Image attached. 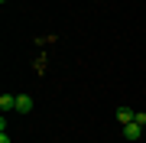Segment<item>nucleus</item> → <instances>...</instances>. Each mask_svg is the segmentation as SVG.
I'll list each match as a JSON object with an SVG mask.
<instances>
[{"label":"nucleus","mask_w":146,"mask_h":143,"mask_svg":"<svg viewBox=\"0 0 146 143\" xmlns=\"http://www.w3.org/2000/svg\"><path fill=\"white\" fill-rule=\"evenodd\" d=\"M123 137H127V140H140V137H143V124H136V120L123 124Z\"/></svg>","instance_id":"obj_1"},{"label":"nucleus","mask_w":146,"mask_h":143,"mask_svg":"<svg viewBox=\"0 0 146 143\" xmlns=\"http://www.w3.org/2000/svg\"><path fill=\"white\" fill-rule=\"evenodd\" d=\"M16 111H20V114H29L33 111V98L29 94H16Z\"/></svg>","instance_id":"obj_2"},{"label":"nucleus","mask_w":146,"mask_h":143,"mask_svg":"<svg viewBox=\"0 0 146 143\" xmlns=\"http://www.w3.org/2000/svg\"><path fill=\"white\" fill-rule=\"evenodd\" d=\"M0 111H16V94H0Z\"/></svg>","instance_id":"obj_3"},{"label":"nucleus","mask_w":146,"mask_h":143,"mask_svg":"<svg viewBox=\"0 0 146 143\" xmlns=\"http://www.w3.org/2000/svg\"><path fill=\"white\" fill-rule=\"evenodd\" d=\"M117 120L120 124H130L133 120V111H130V107H117Z\"/></svg>","instance_id":"obj_4"},{"label":"nucleus","mask_w":146,"mask_h":143,"mask_svg":"<svg viewBox=\"0 0 146 143\" xmlns=\"http://www.w3.org/2000/svg\"><path fill=\"white\" fill-rule=\"evenodd\" d=\"M133 120H136V124H143V127H146V111H136V114H133Z\"/></svg>","instance_id":"obj_5"},{"label":"nucleus","mask_w":146,"mask_h":143,"mask_svg":"<svg viewBox=\"0 0 146 143\" xmlns=\"http://www.w3.org/2000/svg\"><path fill=\"white\" fill-rule=\"evenodd\" d=\"M0 143H10V137H7V130H3V133H0Z\"/></svg>","instance_id":"obj_6"},{"label":"nucleus","mask_w":146,"mask_h":143,"mask_svg":"<svg viewBox=\"0 0 146 143\" xmlns=\"http://www.w3.org/2000/svg\"><path fill=\"white\" fill-rule=\"evenodd\" d=\"M0 3H7V0H0Z\"/></svg>","instance_id":"obj_7"}]
</instances>
